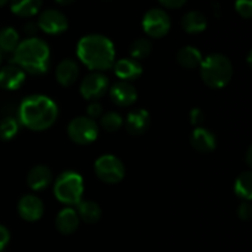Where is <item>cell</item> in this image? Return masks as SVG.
<instances>
[{
    "label": "cell",
    "mask_w": 252,
    "mask_h": 252,
    "mask_svg": "<svg viewBox=\"0 0 252 252\" xmlns=\"http://www.w3.org/2000/svg\"><path fill=\"white\" fill-rule=\"evenodd\" d=\"M58 106L51 97L41 94L30 95L21 101L19 107V123L33 132H42L56 123Z\"/></svg>",
    "instance_id": "cell-1"
},
{
    "label": "cell",
    "mask_w": 252,
    "mask_h": 252,
    "mask_svg": "<svg viewBox=\"0 0 252 252\" xmlns=\"http://www.w3.org/2000/svg\"><path fill=\"white\" fill-rule=\"evenodd\" d=\"M76 54L81 63L93 71L108 70L115 64L116 49L108 37L91 33L81 37L76 46Z\"/></svg>",
    "instance_id": "cell-2"
},
{
    "label": "cell",
    "mask_w": 252,
    "mask_h": 252,
    "mask_svg": "<svg viewBox=\"0 0 252 252\" xmlns=\"http://www.w3.org/2000/svg\"><path fill=\"white\" fill-rule=\"evenodd\" d=\"M14 64L31 75H43L51 65L49 46L38 37H29L20 41L14 51Z\"/></svg>",
    "instance_id": "cell-3"
},
{
    "label": "cell",
    "mask_w": 252,
    "mask_h": 252,
    "mask_svg": "<svg viewBox=\"0 0 252 252\" xmlns=\"http://www.w3.org/2000/svg\"><path fill=\"white\" fill-rule=\"evenodd\" d=\"M203 83L212 89H223L233 78V64L221 53L208 54L199 65Z\"/></svg>",
    "instance_id": "cell-4"
},
{
    "label": "cell",
    "mask_w": 252,
    "mask_h": 252,
    "mask_svg": "<svg viewBox=\"0 0 252 252\" xmlns=\"http://www.w3.org/2000/svg\"><path fill=\"white\" fill-rule=\"evenodd\" d=\"M56 198L65 206H76L84 193V181L75 171H64L56 179L53 185Z\"/></svg>",
    "instance_id": "cell-5"
},
{
    "label": "cell",
    "mask_w": 252,
    "mask_h": 252,
    "mask_svg": "<svg viewBox=\"0 0 252 252\" xmlns=\"http://www.w3.org/2000/svg\"><path fill=\"white\" fill-rule=\"evenodd\" d=\"M94 170L97 179L108 185L118 184L126 175L123 162L112 154H103L97 158L94 164Z\"/></svg>",
    "instance_id": "cell-6"
},
{
    "label": "cell",
    "mask_w": 252,
    "mask_h": 252,
    "mask_svg": "<svg viewBox=\"0 0 252 252\" xmlns=\"http://www.w3.org/2000/svg\"><path fill=\"white\" fill-rule=\"evenodd\" d=\"M69 139L78 145H88L95 142L98 135V127L95 120L79 116L69 122L66 128Z\"/></svg>",
    "instance_id": "cell-7"
},
{
    "label": "cell",
    "mask_w": 252,
    "mask_h": 252,
    "mask_svg": "<svg viewBox=\"0 0 252 252\" xmlns=\"http://www.w3.org/2000/svg\"><path fill=\"white\" fill-rule=\"evenodd\" d=\"M142 27L147 36L152 38H161L169 33L171 29V20L169 14L160 7L148 10L142 20Z\"/></svg>",
    "instance_id": "cell-8"
},
{
    "label": "cell",
    "mask_w": 252,
    "mask_h": 252,
    "mask_svg": "<svg viewBox=\"0 0 252 252\" xmlns=\"http://www.w3.org/2000/svg\"><path fill=\"white\" fill-rule=\"evenodd\" d=\"M110 89V81L103 73L93 71L83 79L80 84V94L85 100L96 101L102 97Z\"/></svg>",
    "instance_id": "cell-9"
},
{
    "label": "cell",
    "mask_w": 252,
    "mask_h": 252,
    "mask_svg": "<svg viewBox=\"0 0 252 252\" xmlns=\"http://www.w3.org/2000/svg\"><path fill=\"white\" fill-rule=\"evenodd\" d=\"M38 30L47 34H61L65 32L69 27L68 17L57 9H46L39 14L37 20Z\"/></svg>",
    "instance_id": "cell-10"
},
{
    "label": "cell",
    "mask_w": 252,
    "mask_h": 252,
    "mask_svg": "<svg viewBox=\"0 0 252 252\" xmlns=\"http://www.w3.org/2000/svg\"><path fill=\"white\" fill-rule=\"evenodd\" d=\"M17 213L24 220L30 223L39 220L44 213L43 202L34 194H25L19 199Z\"/></svg>",
    "instance_id": "cell-11"
},
{
    "label": "cell",
    "mask_w": 252,
    "mask_h": 252,
    "mask_svg": "<svg viewBox=\"0 0 252 252\" xmlns=\"http://www.w3.org/2000/svg\"><path fill=\"white\" fill-rule=\"evenodd\" d=\"M110 97L120 107H129L138 98L137 89L127 81H117L110 86Z\"/></svg>",
    "instance_id": "cell-12"
},
{
    "label": "cell",
    "mask_w": 252,
    "mask_h": 252,
    "mask_svg": "<svg viewBox=\"0 0 252 252\" xmlns=\"http://www.w3.org/2000/svg\"><path fill=\"white\" fill-rule=\"evenodd\" d=\"M26 80V73L16 64H9L0 68V88L14 91L21 88Z\"/></svg>",
    "instance_id": "cell-13"
},
{
    "label": "cell",
    "mask_w": 252,
    "mask_h": 252,
    "mask_svg": "<svg viewBox=\"0 0 252 252\" xmlns=\"http://www.w3.org/2000/svg\"><path fill=\"white\" fill-rule=\"evenodd\" d=\"M150 122L152 120H150L149 112L144 108H137V110L132 111L127 115L126 121H123L126 130L130 135H140L147 132Z\"/></svg>",
    "instance_id": "cell-14"
},
{
    "label": "cell",
    "mask_w": 252,
    "mask_h": 252,
    "mask_svg": "<svg viewBox=\"0 0 252 252\" xmlns=\"http://www.w3.org/2000/svg\"><path fill=\"white\" fill-rule=\"evenodd\" d=\"M53 181V174L51 169L46 165H36L29 171L26 176V182L32 191H43L48 189Z\"/></svg>",
    "instance_id": "cell-15"
},
{
    "label": "cell",
    "mask_w": 252,
    "mask_h": 252,
    "mask_svg": "<svg viewBox=\"0 0 252 252\" xmlns=\"http://www.w3.org/2000/svg\"><path fill=\"white\" fill-rule=\"evenodd\" d=\"M112 68L115 70L116 76L121 81H127V83H130V81L138 79L143 73L140 62L135 61L133 58L118 59L117 62H115Z\"/></svg>",
    "instance_id": "cell-16"
},
{
    "label": "cell",
    "mask_w": 252,
    "mask_h": 252,
    "mask_svg": "<svg viewBox=\"0 0 252 252\" xmlns=\"http://www.w3.org/2000/svg\"><path fill=\"white\" fill-rule=\"evenodd\" d=\"M80 69L79 64L74 59L65 58L58 63L56 68V79L58 84H61L64 88H69L73 84H75L78 79Z\"/></svg>",
    "instance_id": "cell-17"
},
{
    "label": "cell",
    "mask_w": 252,
    "mask_h": 252,
    "mask_svg": "<svg viewBox=\"0 0 252 252\" xmlns=\"http://www.w3.org/2000/svg\"><path fill=\"white\" fill-rule=\"evenodd\" d=\"M56 228L63 235H71L78 230L80 225V219H79L78 213L74 208L66 207L63 208L56 217Z\"/></svg>",
    "instance_id": "cell-18"
},
{
    "label": "cell",
    "mask_w": 252,
    "mask_h": 252,
    "mask_svg": "<svg viewBox=\"0 0 252 252\" xmlns=\"http://www.w3.org/2000/svg\"><path fill=\"white\" fill-rule=\"evenodd\" d=\"M191 144L197 152L211 153L216 149V135L204 127H196L191 133Z\"/></svg>",
    "instance_id": "cell-19"
},
{
    "label": "cell",
    "mask_w": 252,
    "mask_h": 252,
    "mask_svg": "<svg viewBox=\"0 0 252 252\" xmlns=\"http://www.w3.org/2000/svg\"><path fill=\"white\" fill-rule=\"evenodd\" d=\"M207 17L199 11H189L181 19V26L187 33L197 34L207 29Z\"/></svg>",
    "instance_id": "cell-20"
},
{
    "label": "cell",
    "mask_w": 252,
    "mask_h": 252,
    "mask_svg": "<svg viewBox=\"0 0 252 252\" xmlns=\"http://www.w3.org/2000/svg\"><path fill=\"white\" fill-rule=\"evenodd\" d=\"M177 63L185 69H196L199 68L202 63V53L193 46H186V47H182L179 52H177Z\"/></svg>",
    "instance_id": "cell-21"
},
{
    "label": "cell",
    "mask_w": 252,
    "mask_h": 252,
    "mask_svg": "<svg viewBox=\"0 0 252 252\" xmlns=\"http://www.w3.org/2000/svg\"><path fill=\"white\" fill-rule=\"evenodd\" d=\"M76 213H78L80 221L86 224H95L100 220L102 216L100 206L93 201H80L76 204Z\"/></svg>",
    "instance_id": "cell-22"
},
{
    "label": "cell",
    "mask_w": 252,
    "mask_h": 252,
    "mask_svg": "<svg viewBox=\"0 0 252 252\" xmlns=\"http://www.w3.org/2000/svg\"><path fill=\"white\" fill-rule=\"evenodd\" d=\"M42 0H10V10L19 17H32L38 14Z\"/></svg>",
    "instance_id": "cell-23"
},
{
    "label": "cell",
    "mask_w": 252,
    "mask_h": 252,
    "mask_svg": "<svg viewBox=\"0 0 252 252\" xmlns=\"http://www.w3.org/2000/svg\"><path fill=\"white\" fill-rule=\"evenodd\" d=\"M20 43V36L14 27H2L0 30V52L14 53Z\"/></svg>",
    "instance_id": "cell-24"
},
{
    "label": "cell",
    "mask_w": 252,
    "mask_h": 252,
    "mask_svg": "<svg viewBox=\"0 0 252 252\" xmlns=\"http://www.w3.org/2000/svg\"><path fill=\"white\" fill-rule=\"evenodd\" d=\"M236 196L243 201H251L252 198V174L251 171H244L239 175L234 186Z\"/></svg>",
    "instance_id": "cell-25"
},
{
    "label": "cell",
    "mask_w": 252,
    "mask_h": 252,
    "mask_svg": "<svg viewBox=\"0 0 252 252\" xmlns=\"http://www.w3.org/2000/svg\"><path fill=\"white\" fill-rule=\"evenodd\" d=\"M152 52V42L148 38H138L132 42L129 47L130 58L139 62L140 59L147 58Z\"/></svg>",
    "instance_id": "cell-26"
},
{
    "label": "cell",
    "mask_w": 252,
    "mask_h": 252,
    "mask_svg": "<svg viewBox=\"0 0 252 252\" xmlns=\"http://www.w3.org/2000/svg\"><path fill=\"white\" fill-rule=\"evenodd\" d=\"M19 129L20 123L16 118L5 117L0 121V139L5 142L14 139L19 133Z\"/></svg>",
    "instance_id": "cell-27"
},
{
    "label": "cell",
    "mask_w": 252,
    "mask_h": 252,
    "mask_svg": "<svg viewBox=\"0 0 252 252\" xmlns=\"http://www.w3.org/2000/svg\"><path fill=\"white\" fill-rule=\"evenodd\" d=\"M101 127L106 130V132H117L118 129H121L123 126V118L122 116L118 112L115 111H110V112H106L105 115L101 116Z\"/></svg>",
    "instance_id": "cell-28"
},
{
    "label": "cell",
    "mask_w": 252,
    "mask_h": 252,
    "mask_svg": "<svg viewBox=\"0 0 252 252\" xmlns=\"http://www.w3.org/2000/svg\"><path fill=\"white\" fill-rule=\"evenodd\" d=\"M235 10L244 19H250L252 16V0H236Z\"/></svg>",
    "instance_id": "cell-29"
},
{
    "label": "cell",
    "mask_w": 252,
    "mask_h": 252,
    "mask_svg": "<svg viewBox=\"0 0 252 252\" xmlns=\"http://www.w3.org/2000/svg\"><path fill=\"white\" fill-rule=\"evenodd\" d=\"M238 216L241 220H250L252 217V206L250 201H243L238 208Z\"/></svg>",
    "instance_id": "cell-30"
},
{
    "label": "cell",
    "mask_w": 252,
    "mask_h": 252,
    "mask_svg": "<svg viewBox=\"0 0 252 252\" xmlns=\"http://www.w3.org/2000/svg\"><path fill=\"white\" fill-rule=\"evenodd\" d=\"M86 112H88V117H90L91 120H95V118H98L102 116V106H101V103L93 101V102L88 106Z\"/></svg>",
    "instance_id": "cell-31"
},
{
    "label": "cell",
    "mask_w": 252,
    "mask_h": 252,
    "mask_svg": "<svg viewBox=\"0 0 252 252\" xmlns=\"http://www.w3.org/2000/svg\"><path fill=\"white\" fill-rule=\"evenodd\" d=\"M189 121H191V123L193 126L201 127V123H203L204 121V113L199 108H193L189 112Z\"/></svg>",
    "instance_id": "cell-32"
},
{
    "label": "cell",
    "mask_w": 252,
    "mask_h": 252,
    "mask_svg": "<svg viewBox=\"0 0 252 252\" xmlns=\"http://www.w3.org/2000/svg\"><path fill=\"white\" fill-rule=\"evenodd\" d=\"M10 243V231L6 226L0 225V252L5 250Z\"/></svg>",
    "instance_id": "cell-33"
},
{
    "label": "cell",
    "mask_w": 252,
    "mask_h": 252,
    "mask_svg": "<svg viewBox=\"0 0 252 252\" xmlns=\"http://www.w3.org/2000/svg\"><path fill=\"white\" fill-rule=\"evenodd\" d=\"M166 9H180L187 2V0H158Z\"/></svg>",
    "instance_id": "cell-34"
},
{
    "label": "cell",
    "mask_w": 252,
    "mask_h": 252,
    "mask_svg": "<svg viewBox=\"0 0 252 252\" xmlns=\"http://www.w3.org/2000/svg\"><path fill=\"white\" fill-rule=\"evenodd\" d=\"M37 31H38V26H37L36 22H32V21L26 22V25L24 26L25 33H27L31 37H34V34H36Z\"/></svg>",
    "instance_id": "cell-35"
},
{
    "label": "cell",
    "mask_w": 252,
    "mask_h": 252,
    "mask_svg": "<svg viewBox=\"0 0 252 252\" xmlns=\"http://www.w3.org/2000/svg\"><path fill=\"white\" fill-rule=\"evenodd\" d=\"M75 0H56L57 4L62 5V6H65V5H70L71 2H74Z\"/></svg>",
    "instance_id": "cell-36"
},
{
    "label": "cell",
    "mask_w": 252,
    "mask_h": 252,
    "mask_svg": "<svg viewBox=\"0 0 252 252\" xmlns=\"http://www.w3.org/2000/svg\"><path fill=\"white\" fill-rule=\"evenodd\" d=\"M251 153H252V149H251V147L249 148L248 149V154H246V161H248V165H249V167H251V165H252V160H251Z\"/></svg>",
    "instance_id": "cell-37"
},
{
    "label": "cell",
    "mask_w": 252,
    "mask_h": 252,
    "mask_svg": "<svg viewBox=\"0 0 252 252\" xmlns=\"http://www.w3.org/2000/svg\"><path fill=\"white\" fill-rule=\"evenodd\" d=\"M9 1H10V0H0V7L5 6V5H6Z\"/></svg>",
    "instance_id": "cell-38"
},
{
    "label": "cell",
    "mask_w": 252,
    "mask_h": 252,
    "mask_svg": "<svg viewBox=\"0 0 252 252\" xmlns=\"http://www.w3.org/2000/svg\"><path fill=\"white\" fill-rule=\"evenodd\" d=\"M0 65H1V52H0Z\"/></svg>",
    "instance_id": "cell-39"
}]
</instances>
